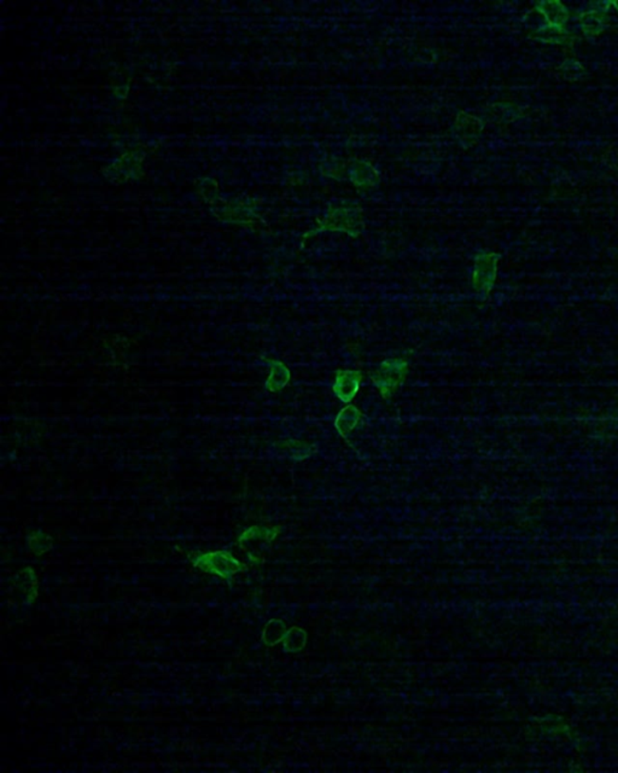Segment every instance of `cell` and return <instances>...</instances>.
<instances>
[{"label":"cell","instance_id":"cell-3","mask_svg":"<svg viewBox=\"0 0 618 773\" xmlns=\"http://www.w3.org/2000/svg\"><path fill=\"white\" fill-rule=\"evenodd\" d=\"M28 547L33 554L41 556V555L46 554L47 551L52 549V538L50 537L49 534L44 533L41 530H37V532H33L29 534L28 538Z\"/></svg>","mask_w":618,"mask_h":773},{"label":"cell","instance_id":"cell-2","mask_svg":"<svg viewBox=\"0 0 618 773\" xmlns=\"http://www.w3.org/2000/svg\"><path fill=\"white\" fill-rule=\"evenodd\" d=\"M16 587L22 594H27L30 602L38 596V579L32 568H26L17 575Z\"/></svg>","mask_w":618,"mask_h":773},{"label":"cell","instance_id":"cell-1","mask_svg":"<svg viewBox=\"0 0 618 773\" xmlns=\"http://www.w3.org/2000/svg\"><path fill=\"white\" fill-rule=\"evenodd\" d=\"M191 562L192 566L197 569L202 570L204 573L216 575L226 582H231L236 574L245 569V566L226 550H218V551L197 555L192 558Z\"/></svg>","mask_w":618,"mask_h":773}]
</instances>
